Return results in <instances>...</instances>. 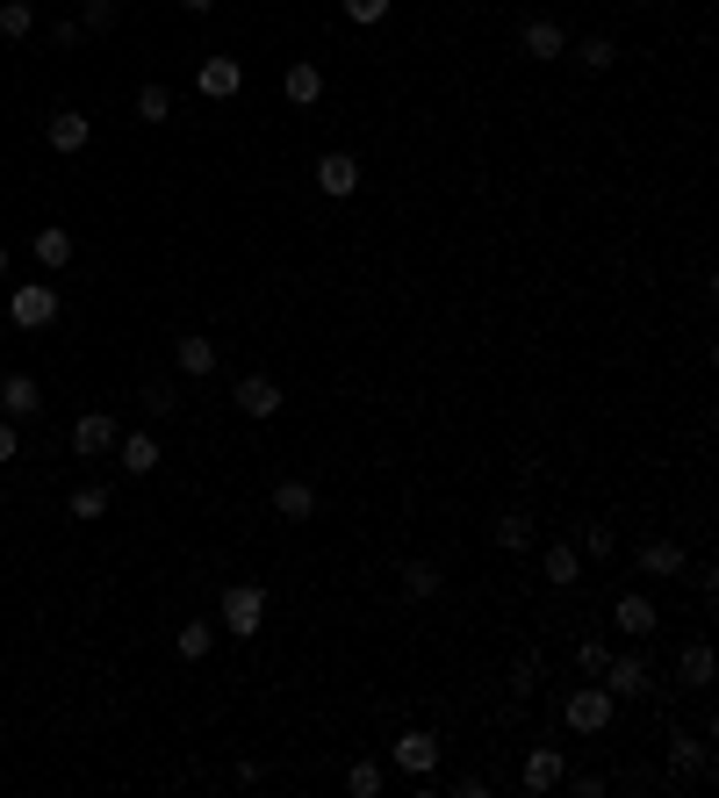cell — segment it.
Returning <instances> with one entry per match:
<instances>
[{"label":"cell","instance_id":"cell-18","mask_svg":"<svg viewBox=\"0 0 719 798\" xmlns=\"http://www.w3.org/2000/svg\"><path fill=\"white\" fill-rule=\"evenodd\" d=\"M540 569H547L554 591H576V583H582V555L568 547V539H562V547H547V561H540Z\"/></svg>","mask_w":719,"mask_h":798},{"label":"cell","instance_id":"cell-37","mask_svg":"<svg viewBox=\"0 0 719 798\" xmlns=\"http://www.w3.org/2000/svg\"><path fill=\"white\" fill-rule=\"evenodd\" d=\"M345 15H353V22H381V15H389V0H345Z\"/></svg>","mask_w":719,"mask_h":798},{"label":"cell","instance_id":"cell-20","mask_svg":"<svg viewBox=\"0 0 719 798\" xmlns=\"http://www.w3.org/2000/svg\"><path fill=\"white\" fill-rule=\"evenodd\" d=\"M640 569H648V575H684L691 561H684L676 539H648V547H640Z\"/></svg>","mask_w":719,"mask_h":798},{"label":"cell","instance_id":"cell-26","mask_svg":"<svg viewBox=\"0 0 719 798\" xmlns=\"http://www.w3.org/2000/svg\"><path fill=\"white\" fill-rule=\"evenodd\" d=\"M497 547H504V555L532 547V519H526V511H504V519H497Z\"/></svg>","mask_w":719,"mask_h":798},{"label":"cell","instance_id":"cell-21","mask_svg":"<svg viewBox=\"0 0 719 798\" xmlns=\"http://www.w3.org/2000/svg\"><path fill=\"white\" fill-rule=\"evenodd\" d=\"M612 619H618V633H634V641H640V633H655V605H648V597H634V591L618 597Z\"/></svg>","mask_w":719,"mask_h":798},{"label":"cell","instance_id":"cell-30","mask_svg":"<svg viewBox=\"0 0 719 798\" xmlns=\"http://www.w3.org/2000/svg\"><path fill=\"white\" fill-rule=\"evenodd\" d=\"M345 791H353V798H375L381 791V770L375 763H353V770H345Z\"/></svg>","mask_w":719,"mask_h":798},{"label":"cell","instance_id":"cell-39","mask_svg":"<svg viewBox=\"0 0 719 798\" xmlns=\"http://www.w3.org/2000/svg\"><path fill=\"white\" fill-rule=\"evenodd\" d=\"M15 453H22V439H15V425L0 417V461H15Z\"/></svg>","mask_w":719,"mask_h":798},{"label":"cell","instance_id":"cell-9","mask_svg":"<svg viewBox=\"0 0 719 798\" xmlns=\"http://www.w3.org/2000/svg\"><path fill=\"white\" fill-rule=\"evenodd\" d=\"M604 691L612 698H648V662L640 655H612L604 662Z\"/></svg>","mask_w":719,"mask_h":798},{"label":"cell","instance_id":"cell-19","mask_svg":"<svg viewBox=\"0 0 719 798\" xmlns=\"http://www.w3.org/2000/svg\"><path fill=\"white\" fill-rule=\"evenodd\" d=\"M173 360H180V374H209V367H216V338H202V331H188V338L173 346Z\"/></svg>","mask_w":719,"mask_h":798},{"label":"cell","instance_id":"cell-29","mask_svg":"<svg viewBox=\"0 0 719 798\" xmlns=\"http://www.w3.org/2000/svg\"><path fill=\"white\" fill-rule=\"evenodd\" d=\"M116 15H122V0H86V8H80V29H116Z\"/></svg>","mask_w":719,"mask_h":798},{"label":"cell","instance_id":"cell-38","mask_svg":"<svg viewBox=\"0 0 719 798\" xmlns=\"http://www.w3.org/2000/svg\"><path fill=\"white\" fill-rule=\"evenodd\" d=\"M80 36H86L80 22H51V44H58V51H72V44H80Z\"/></svg>","mask_w":719,"mask_h":798},{"label":"cell","instance_id":"cell-6","mask_svg":"<svg viewBox=\"0 0 719 798\" xmlns=\"http://www.w3.org/2000/svg\"><path fill=\"white\" fill-rule=\"evenodd\" d=\"M562 777H568L562 748H526V770H518V784H526L532 798H540V791H562Z\"/></svg>","mask_w":719,"mask_h":798},{"label":"cell","instance_id":"cell-3","mask_svg":"<svg viewBox=\"0 0 719 798\" xmlns=\"http://www.w3.org/2000/svg\"><path fill=\"white\" fill-rule=\"evenodd\" d=\"M669 777H712V748H705V734H676L669 727Z\"/></svg>","mask_w":719,"mask_h":798},{"label":"cell","instance_id":"cell-24","mask_svg":"<svg viewBox=\"0 0 719 798\" xmlns=\"http://www.w3.org/2000/svg\"><path fill=\"white\" fill-rule=\"evenodd\" d=\"M281 87H288L295 108H309L317 94H325V72H317V65H288V80H281Z\"/></svg>","mask_w":719,"mask_h":798},{"label":"cell","instance_id":"cell-34","mask_svg":"<svg viewBox=\"0 0 719 798\" xmlns=\"http://www.w3.org/2000/svg\"><path fill=\"white\" fill-rule=\"evenodd\" d=\"M604 662H612V647H604V641H582L576 647V669H582V677H604Z\"/></svg>","mask_w":719,"mask_h":798},{"label":"cell","instance_id":"cell-2","mask_svg":"<svg viewBox=\"0 0 719 798\" xmlns=\"http://www.w3.org/2000/svg\"><path fill=\"white\" fill-rule=\"evenodd\" d=\"M612 705H618V698L604 691V683H598V691H568L562 698V719L576 734H604V727H612Z\"/></svg>","mask_w":719,"mask_h":798},{"label":"cell","instance_id":"cell-1","mask_svg":"<svg viewBox=\"0 0 719 798\" xmlns=\"http://www.w3.org/2000/svg\"><path fill=\"white\" fill-rule=\"evenodd\" d=\"M216 611H223V633H238V641H252L259 626H267V591H259V583H231Z\"/></svg>","mask_w":719,"mask_h":798},{"label":"cell","instance_id":"cell-28","mask_svg":"<svg viewBox=\"0 0 719 798\" xmlns=\"http://www.w3.org/2000/svg\"><path fill=\"white\" fill-rule=\"evenodd\" d=\"M403 591L432 597V591H439V569H432V561H403Z\"/></svg>","mask_w":719,"mask_h":798},{"label":"cell","instance_id":"cell-16","mask_svg":"<svg viewBox=\"0 0 719 798\" xmlns=\"http://www.w3.org/2000/svg\"><path fill=\"white\" fill-rule=\"evenodd\" d=\"M568 51V36H562V22H547V15H532L526 22V58H562Z\"/></svg>","mask_w":719,"mask_h":798},{"label":"cell","instance_id":"cell-13","mask_svg":"<svg viewBox=\"0 0 719 798\" xmlns=\"http://www.w3.org/2000/svg\"><path fill=\"white\" fill-rule=\"evenodd\" d=\"M317 188H325V194H353L360 188V158L353 152H325V158H317Z\"/></svg>","mask_w":719,"mask_h":798},{"label":"cell","instance_id":"cell-32","mask_svg":"<svg viewBox=\"0 0 719 798\" xmlns=\"http://www.w3.org/2000/svg\"><path fill=\"white\" fill-rule=\"evenodd\" d=\"M612 547H618V539H612V525H582V547H576V555L604 561V555H612Z\"/></svg>","mask_w":719,"mask_h":798},{"label":"cell","instance_id":"cell-22","mask_svg":"<svg viewBox=\"0 0 719 798\" xmlns=\"http://www.w3.org/2000/svg\"><path fill=\"white\" fill-rule=\"evenodd\" d=\"M36 260H44V266H72V230H58V224H44V230H36Z\"/></svg>","mask_w":719,"mask_h":798},{"label":"cell","instance_id":"cell-41","mask_svg":"<svg viewBox=\"0 0 719 798\" xmlns=\"http://www.w3.org/2000/svg\"><path fill=\"white\" fill-rule=\"evenodd\" d=\"M0 274H8V252H0Z\"/></svg>","mask_w":719,"mask_h":798},{"label":"cell","instance_id":"cell-14","mask_svg":"<svg viewBox=\"0 0 719 798\" xmlns=\"http://www.w3.org/2000/svg\"><path fill=\"white\" fill-rule=\"evenodd\" d=\"M0 410H8V417H36V410H44L36 374H8V382H0Z\"/></svg>","mask_w":719,"mask_h":798},{"label":"cell","instance_id":"cell-12","mask_svg":"<svg viewBox=\"0 0 719 798\" xmlns=\"http://www.w3.org/2000/svg\"><path fill=\"white\" fill-rule=\"evenodd\" d=\"M44 144H51V152H80L86 144V116L80 108H51V116H44Z\"/></svg>","mask_w":719,"mask_h":798},{"label":"cell","instance_id":"cell-4","mask_svg":"<svg viewBox=\"0 0 719 798\" xmlns=\"http://www.w3.org/2000/svg\"><path fill=\"white\" fill-rule=\"evenodd\" d=\"M116 417L108 410H86L80 425H72V453H80V461H102V453H116Z\"/></svg>","mask_w":719,"mask_h":798},{"label":"cell","instance_id":"cell-23","mask_svg":"<svg viewBox=\"0 0 719 798\" xmlns=\"http://www.w3.org/2000/svg\"><path fill=\"white\" fill-rule=\"evenodd\" d=\"M576 65L582 72H612L618 65V44H612V36H582V44H576Z\"/></svg>","mask_w":719,"mask_h":798},{"label":"cell","instance_id":"cell-40","mask_svg":"<svg viewBox=\"0 0 719 798\" xmlns=\"http://www.w3.org/2000/svg\"><path fill=\"white\" fill-rule=\"evenodd\" d=\"M180 8H188V15H209V8H216V0H180Z\"/></svg>","mask_w":719,"mask_h":798},{"label":"cell","instance_id":"cell-8","mask_svg":"<svg viewBox=\"0 0 719 798\" xmlns=\"http://www.w3.org/2000/svg\"><path fill=\"white\" fill-rule=\"evenodd\" d=\"M231 403H238L245 417H259V425H267V417L281 410V382H267V374H245V382L231 389Z\"/></svg>","mask_w":719,"mask_h":798},{"label":"cell","instance_id":"cell-27","mask_svg":"<svg viewBox=\"0 0 719 798\" xmlns=\"http://www.w3.org/2000/svg\"><path fill=\"white\" fill-rule=\"evenodd\" d=\"M30 29H36V8H30V0H0V36H15V44H22Z\"/></svg>","mask_w":719,"mask_h":798},{"label":"cell","instance_id":"cell-25","mask_svg":"<svg viewBox=\"0 0 719 798\" xmlns=\"http://www.w3.org/2000/svg\"><path fill=\"white\" fill-rule=\"evenodd\" d=\"M173 647H180V655H188V662H202L209 647H216V626H209V619H188V626H180V633H173Z\"/></svg>","mask_w":719,"mask_h":798},{"label":"cell","instance_id":"cell-11","mask_svg":"<svg viewBox=\"0 0 719 798\" xmlns=\"http://www.w3.org/2000/svg\"><path fill=\"white\" fill-rule=\"evenodd\" d=\"M389 755H396V770H411V777H432V770H439V741H432V734H403Z\"/></svg>","mask_w":719,"mask_h":798},{"label":"cell","instance_id":"cell-7","mask_svg":"<svg viewBox=\"0 0 719 798\" xmlns=\"http://www.w3.org/2000/svg\"><path fill=\"white\" fill-rule=\"evenodd\" d=\"M195 87H202L209 102H231V94L245 87V65L238 58H202V65H195Z\"/></svg>","mask_w":719,"mask_h":798},{"label":"cell","instance_id":"cell-35","mask_svg":"<svg viewBox=\"0 0 719 798\" xmlns=\"http://www.w3.org/2000/svg\"><path fill=\"white\" fill-rule=\"evenodd\" d=\"M144 410H152V417H173V410H180V396H173L166 382H152V389H144Z\"/></svg>","mask_w":719,"mask_h":798},{"label":"cell","instance_id":"cell-10","mask_svg":"<svg viewBox=\"0 0 719 798\" xmlns=\"http://www.w3.org/2000/svg\"><path fill=\"white\" fill-rule=\"evenodd\" d=\"M274 519L281 525H309L317 519V489L309 483H274Z\"/></svg>","mask_w":719,"mask_h":798},{"label":"cell","instance_id":"cell-33","mask_svg":"<svg viewBox=\"0 0 719 798\" xmlns=\"http://www.w3.org/2000/svg\"><path fill=\"white\" fill-rule=\"evenodd\" d=\"M138 116H144V122H166V116H173V94H166V87H144V94H138Z\"/></svg>","mask_w":719,"mask_h":798},{"label":"cell","instance_id":"cell-15","mask_svg":"<svg viewBox=\"0 0 719 798\" xmlns=\"http://www.w3.org/2000/svg\"><path fill=\"white\" fill-rule=\"evenodd\" d=\"M116 461H122V475H152V468H158V439H152V432L116 439Z\"/></svg>","mask_w":719,"mask_h":798},{"label":"cell","instance_id":"cell-17","mask_svg":"<svg viewBox=\"0 0 719 798\" xmlns=\"http://www.w3.org/2000/svg\"><path fill=\"white\" fill-rule=\"evenodd\" d=\"M712 669H719V662H712V647H705V641H691L684 655H676V683H691V691H705Z\"/></svg>","mask_w":719,"mask_h":798},{"label":"cell","instance_id":"cell-5","mask_svg":"<svg viewBox=\"0 0 719 798\" xmlns=\"http://www.w3.org/2000/svg\"><path fill=\"white\" fill-rule=\"evenodd\" d=\"M8 317H15L22 331H44V324H58V288H15V302H8Z\"/></svg>","mask_w":719,"mask_h":798},{"label":"cell","instance_id":"cell-31","mask_svg":"<svg viewBox=\"0 0 719 798\" xmlns=\"http://www.w3.org/2000/svg\"><path fill=\"white\" fill-rule=\"evenodd\" d=\"M72 519H108V489H72Z\"/></svg>","mask_w":719,"mask_h":798},{"label":"cell","instance_id":"cell-36","mask_svg":"<svg viewBox=\"0 0 719 798\" xmlns=\"http://www.w3.org/2000/svg\"><path fill=\"white\" fill-rule=\"evenodd\" d=\"M532 683H540V662L518 655V662H511V691H532Z\"/></svg>","mask_w":719,"mask_h":798}]
</instances>
